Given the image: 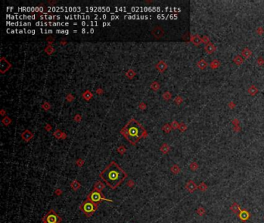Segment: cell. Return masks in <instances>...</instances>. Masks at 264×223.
Listing matches in <instances>:
<instances>
[{
  "mask_svg": "<svg viewBox=\"0 0 264 223\" xmlns=\"http://www.w3.org/2000/svg\"><path fill=\"white\" fill-rule=\"evenodd\" d=\"M83 163H84V162H83V160H77V165L80 167V166H81V165L83 164Z\"/></svg>",
  "mask_w": 264,
  "mask_h": 223,
  "instance_id": "cell-25",
  "label": "cell"
},
{
  "mask_svg": "<svg viewBox=\"0 0 264 223\" xmlns=\"http://www.w3.org/2000/svg\"><path fill=\"white\" fill-rule=\"evenodd\" d=\"M205 49H206V51L208 52V53H212L214 51V47L212 45L211 43H208L206 47H205Z\"/></svg>",
  "mask_w": 264,
  "mask_h": 223,
  "instance_id": "cell-13",
  "label": "cell"
},
{
  "mask_svg": "<svg viewBox=\"0 0 264 223\" xmlns=\"http://www.w3.org/2000/svg\"><path fill=\"white\" fill-rule=\"evenodd\" d=\"M198 188L200 191L204 192V191L208 189V186H207L204 183H201V184H200L199 186H198Z\"/></svg>",
  "mask_w": 264,
  "mask_h": 223,
  "instance_id": "cell-17",
  "label": "cell"
},
{
  "mask_svg": "<svg viewBox=\"0 0 264 223\" xmlns=\"http://www.w3.org/2000/svg\"><path fill=\"white\" fill-rule=\"evenodd\" d=\"M133 181H129L128 182V185H129V187H130V185H133Z\"/></svg>",
  "mask_w": 264,
  "mask_h": 223,
  "instance_id": "cell-27",
  "label": "cell"
},
{
  "mask_svg": "<svg viewBox=\"0 0 264 223\" xmlns=\"http://www.w3.org/2000/svg\"><path fill=\"white\" fill-rule=\"evenodd\" d=\"M169 150H170V147H169L167 144H163V145L161 147V148H160V150H161L163 153H167L169 151Z\"/></svg>",
  "mask_w": 264,
  "mask_h": 223,
  "instance_id": "cell-18",
  "label": "cell"
},
{
  "mask_svg": "<svg viewBox=\"0 0 264 223\" xmlns=\"http://www.w3.org/2000/svg\"><path fill=\"white\" fill-rule=\"evenodd\" d=\"M249 216H250V215H249V213L246 210H242V211L239 212V218H240L242 221H243L248 220V219L249 218Z\"/></svg>",
  "mask_w": 264,
  "mask_h": 223,
  "instance_id": "cell-8",
  "label": "cell"
},
{
  "mask_svg": "<svg viewBox=\"0 0 264 223\" xmlns=\"http://www.w3.org/2000/svg\"><path fill=\"white\" fill-rule=\"evenodd\" d=\"M87 200L90 201L91 202H92V203H94L95 205H99L103 201H109V202H113L112 200L105 198L102 194V192L97 191H95V190H93L92 191H91L89 194V195L87 196Z\"/></svg>",
  "mask_w": 264,
  "mask_h": 223,
  "instance_id": "cell-4",
  "label": "cell"
},
{
  "mask_svg": "<svg viewBox=\"0 0 264 223\" xmlns=\"http://www.w3.org/2000/svg\"><path fill=\"white\" fill-rule=\"evenodd\" d=\"M161 64H162V62L160 61V64H158L157 67H159L158 69H159L160 71H164V70H165V68H166V64H165L164 63L163 64V65H161Z\"/></svg>",
  "mask_w": 264,
  "mask_h": 223,
  "instance_id": "cell-20",
  "label": "cell"
},
{
  "mask_svg": "<svg viewBox=\"0 0 264 223\" xmlns=\"http://www.w3.org/2000/svg\"><path fill=\"white\" fill-rule=\"evenodd\" d=\"M197 214L200 216H203L205 214V209L203 207H199L197 210Z\"/></svg>",
  "mask_w": 264,
  "mask_h": 223,
  "instance_id": "cell-16",
  "label": "cell"
},
{
  "mask_svg": "<svg viewBox=\"0 0 264 223\" xmlns=\"http://www.w3.org/2000/svg\"><path fill=\"white\" fill-rule=\"evenodd\" d=\"M117 151H118L120 154H123V153L126 151V149H125V147L124 146H120V147L118 148Z\"/></svg>",
  "mask_w": 264,
  "mask_h": 223,
  "instance_id": "cell-19",
  "label": "cell"
},
{
  "mask_svg": "<svg viewBox=\"0 0 264 223\" xmlns=\"http://www.w3.org/2000/svg\"><path fill=\"white\" fill-rule=\"evenodd\" d=\"M171 171L174 173V174H178L180 172V168L178 165H174L171 167Z\"/></svg>",
  "mask_w": 264,
  "mask_h": 223,
  "instance_id": "cell-14",
  "label": "cell"
},
{
  "mask_svg": "<svg viewBox=\"0 0 264 223\" xmlns=\"http://www.w3.org/2000/svg\"><path fill=\"white\" fill-rule=\"evenodd\" d=\"M120 133L132 145H136L142 138H146L147 137L146 130L134 119H132L128 122L121 129Z\"/></svg>",
  "mask_w": 264,
  "mask_h": 223,
  "instance_id": "cell-2",
  "label": "cell"
},
{
  "mask_svg": "<svg viewBox=\"0 0 264 223\" xmlns=\"http://www.w3.org/2000/svg\"><path fill=\"white\" fill-rule=\"evenodd\" d=\"M55 194H56L57 195H61L62 194V192H61V191L60 189H57V190L55 191Z\"/></svg>",
  "mask_w": 264,
  "mask_h": 223,
  "instance_id": "cell-26",
  "label": "cell"
},
{
  "mask_svg": "<svg viewBox=\"0 0 264 223\" xmlns=\"http://www.w3.org/2000/svg\"><path fill=\"white\" fill-rule=\"evenodd\" d=\"M230 210L235 214H239V212L241 211L240 206L237 203H233L230 207Z\"/></svg>",
  "mask_w": 264,
  "mask_h": 223,
  "instance_id": "cell-11",
  "label": "cell"
},
{
  "mask_svg": "<svg viewBox=\"0 0 264 223\" xmlns=\"http://www.w3.org/2000/svg\"><path fill=\"white\" fill-rule=\"evenodd\" d=\"M54 135L55 137H57V138H61V136H62V133L61 132V131L57 130V132H55L54 133Z\"/></svg>",
  "mask_w": 264,
  "mask_h": 223,
  "instance_id": "cell-23",
  "label": "cell"
},
{
  "mask_svg": "<svg viewBox=\"0 0 264 223\" xmlns=\"http://www.w3.org/2000/svg\"><path fill=\"white\" fill-rule=\"evenodd\" d=\"M97 209H98V205H95L89 200H85L80 205V210L87 217L92 216L97 211Z\"/></svg>",
  "mask_w": 264,
  "mask_h": 223,
  "instance_id": "cell-3",
  "label": "cell"
},
{
  "mask_svg": "<svg viewBox=\"0 0 264 223\" xmlns=\"http://www.w3.org/2000/svg\"><path fill=\"white\" fill-rule=\"evenodd\" d=\"M190 167H191V169L193 170V171H195L197 169H198V164L196 163H192L191 164V166H190Z\"/></svg>",
  "mask_w": 264,
  "mask_h": 223,
  "instance_id": "cell-21",
  "label": "cell"
},
{
  "mask_svg": "<svg viewBox=\"0 0 264 223\" xmlns=\"http://www.w3.org/2000/svg\"><path fill=\"white\" fill-rule=\"evenodd\" d=\"M62 218L54 211V209H51L42 218L43 223H61Z\"/></svg>",
  "mask_w": 264,
  "mask_h": 223,
  "instance_id": "cell-5",
  "label": "cell"
},
{
  "mask_svg": "<svg viewBox=\"0 0 264 223\" xmlns=\"http://www.w3.org/2000/svg\"><path fill=\"white\" fill-rule=\"evenodd\" d=\"M185 188H186V190H187L188 192H190V193H194V192L197 190L198 186H197V185H196L193 181H189L186 184Z\"/></svg>",
  "mask_w": 264,
  "mask_h": 223,
  "instance_id": "cell-6",
  "label": "cell"
},
{
  "mask_svg": "<svg viewBox=\"0 0 264 223\" xmlns=\"http://www.w3.org/2000/svg\"><path fill=\"white\" fill-rule=\"evenodd\" d=\"M105 185L102 182L98 181H96V182L95 183V185H94V186H93V190L97 191H100V192H101V191L105 188Z\"/></svg>",
  "mask_w": 264,
  "mask_h": 223,
  "instance_id": "cell-9",
  "label": "cell"
},
{
  "mask_svg": "<svg viewBox=\"0 0 264 223\" xmlns=\"http://www.w3.org/2000/svg\"><path fill=\"white\" fill-rule=\"evenodd\" d=\"M71 189L73 191H78L81 188V185L77 182V180H74V181H73L71 183Z\"/></svg>",
  "mask_w": 264,
  "mask_h": 223,
  "instance_id": "cell-12",
  "label": "cell"
},
{
  "mask_svg": "<svg viewBox=\"0 0 264 223\" xmlns=\"http://www.w3.org/2000/svg\"><path fill=\"white\" fill-rule=\"evenodd\" d=\"M152 33H153V35L155 37H157V38H160V37H162V36H163L164 31H163V30L162 28H160V27H156V28L153 30Z\"/></svg>",
  "mask_w": 264,
  "mask_h": 223,
  "instance_id": "cell-7",
  "label": "cell"
},
{
  "mask_svg": "<svg viewBox=\"0 0 264 223\" xmlns=\"http://www.w3.org/2000/svg\"><path fill=\"white\" fill-rule=\"evenodd\" d=\"M207 63H206V61H204V60H201V61H200L199 62H198V67L201 68V69H204L206 67H207Z\"/></svg>",
  "mask_w": 264,
  "mask_h": 223,
  "instance_id": "cell-15",
  "label": "cell"
},
{
  "mask_svg": "<svg viewBox=\"0 0 264 223\" xmlns=\"http://www.w3.org/2000/svg\"><path fill=\"white\" fill-rule=\"evenodd\" d=\"M43 19H48V20H52V19H60V16H43Z\"/></svg>",
  "mask_w": 264,
  "mask_h": 223,
  "instance_id": "cell-22",
  "label": "cell"
},
{
  "mask_svg": "<svg viewBox=\"0 0 264 223\" xmlns=\"http://www.w3.org/2000/svg\"><path fill=\"white\" fill-rule=\"evenodd\" d=\"M32 137H33V134H32V133H30V131H28V130L25 131V132L23 133V134H22V138H23V140H24L26 142H28Z\"/></svg>",
  "mask_w": 264,
  "mask_h": 223,
  "instance_id": "cell-10",
  "label": "cell"
},
{
  "mask_svg": "<svg viewBox=\"0 0 264 223\" xmlns=\"http://www.w3.org/2000/svg\"><path fill=\"white\" fill-rule=\"evenodd\" d=\"M201 40L198 36H196V37L194 38V43H195L196 44H199V43H201Z\"/></svg>",
  "mask_w": 264,
  "mask_h": 223,
  "instance_id": "cell-24",
  "label": "cell"
},
{
  "mask_svg": "<svg viewBox=\"0 0 264 223\" xmlns=\"http://www.w3.org/2000/svg\"><path fill=\"white\" fill-rule=\"evenodd\" d=\"M107 186L116 189L128 177L126 172L115 161H112L99 174Z\"/></svg>",
  "mask_w": 264,
  "mask_h": 223,
  "instance_id": "cell-1",
  "label": "cell"
}]
</instances>
